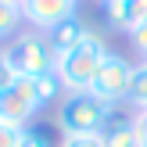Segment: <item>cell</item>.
<instances>
[{"label":"cell","mask_w":147,"mask_h":147,"mask_svg":"<svg viewBox=\"0 0 147 147\" xmlns=\"http://www.w3.org/2000/svg\"><path fill=\"white\" fill-rule=\"evenodd\" d=\"M111 54L104 43V36H97L90 29V36H86L79 47H72L68 54H57V79H61L65 93H90L93 79H97V68L100 61Z\"/></svg>","instance_id":"cell-1"},{"label":"cell","mask_w":147,"mask_h":147,"mask_svg":"<svg viewBox=\"0 0 147 147\" xmlns=\"http://www.w3.org/2000/svg\"><path fill=\"white\" fill-rule=\"evenodd\" d=\"M111 108L93 93H65L57 100V129L65 136H93L104 129Z\"/></svg>","instance_id":"cell-2"},{"label":"cell","mask_w":147,"mask_h":147,"mask_svg":"<svg viewBox=\"0 0 147 147\" xmlns=\"http://www.w3.org/2000/svg\"><path fill=\"white\" fill-rule=\"evenodd\" d=\"M4 50L14 61L18 76H25V79H40V76H47V72L57 68V50L50 47L47 32H40V29H29V32L11 36Z\"/></svg>","instance_id":"cell-3"},{"label":"cell","mask_w":147,"mask_h":147,"mask_svg":"<svg viewBox=\"0 0 147 147\" xmlns=\"http://www.w3.org/2000/svg\"><path fill=\"white\" fill-rule=\"evenodd\" d=\"M129 83H133V61L122 54H108L97 68V79H93L90 93L97 100H104L108 108H115V104L129 100Z\"/></svg>","instance_id":"cell-4"},{"label":"cell","mask_w":147,"mask_h":147,"mask_svg":"<svg viewBox=\"0 0 147 147\" xmlns=\"http://www.w3.org/2000/svg\"><path fill=\"white\" fill-rule=\"evenodd\" d=\"M40 97H36V86L32 79L22 76L14 86H7V90H0V122H11V126L18 129H29V122L36 119V111H40Z\"/></svg>","instance_id":"cell-5"},{"label":"cell","mask_w":147,"mask_h":147,"mask_svg":"<svg viewBox=\"0 0 147 147\" xmlns=\"http://www.w3.org/2000/svg\"><path fill=\"white\" fill-rule=\"evenodd\" d=\"M76 4L79 0H18L22 18H25L32 29H40V32H47V29H54L57 22L72 18V14H76Z\"/></svg>","instance_id":"cell-6"},{"label":"cell","mask_w":147,"mask_h":147,"mask_svg":"<svg viewBox=\"0 0 147 147\" xmlns=\"http://www.w3.org/2000/svg\"><path fill=\"white\" fill-rule=\"evenodd\" d=\"M104 147H136V111L129 104H115L100 129Z\"/></svg>","instance_id":"cell-7"},{"label":"cell","mask_w":147,"mask_h":147,"mask_svg":"<svg viewBox=\"0 0 147 147\" xmlns=\"http://www.w3.org/2000/svg\"><path fill=\"white\" fill-rule=\"evenodd\" d=\"M104 11H108V25L129 36L147 22V0H111L104 4Z\"/></svg>","instance_id":"cell-8"},{"label":"cell","mask_w":147,"mask_h":147,"mask_svg":"<svg viewBox=\"0 0 147 147\" xmlns=\"http://www.w3.org/2000/svg\"><path fill=\"white\" fill-rule=\"evenodd\" d=\"M90 36V29L83 25V18H65V22H57L54 29H47V40H50V47L57 50V54H68L72 47H79V43Z\"/></svg>","instance_id":"cell-9"},{"label":"cell","mask_w":147,"mask_h":147,"mask_svg":"<svg viewBox=\"0 0 147 147\" xmlns=\"http://www.w3.org/2000/svg\"><path fill=\"white\" fill-rule=\"evenodd\" d=\"M133 111H144L147 108V61L133 65V83H129V100H126Z\"/></svg>","instance_id":"cell-10"},{"label":"cell","mask_w":147,"mask_h":147,"mask_svg":"<svg viewBox=\"0 0 147 147\" xmlns=\"http://www.w3.org/2000/svg\"><path fill=\"white\" fill-rule=\"evenodd\" d=\"M22 7L18 0H0V40H11L18 36V25H22Z\"/></svg>","instance_id":"cell-11"},{"label":"cell","mask_w":147,"mask_h":147,"mask_svg":"<svg viewBox=\"0 0 147 147\" xmlns=\"http://www.w3.org/2000/svg\"><path fill=\"white\" fill-rule=\"evenodd\" d=\"M32 86H36V97H40V104H54V100H61V97H65V86H61V79H57V72H47V76L32 79Z\"/></svg>","instance_id":"cell-12"},{"label":"cell","mask_w":147,"mask_h":147,"mask_svg":"<svg viewBox=\"0 0 147 147\" xmlns=\"http://www.w3.org/2000/svg\"><path fill=\"white\" fill-rule=\"evenodd\" d=\"M18 79H22V76H18V68H14V61L7 57V50L0 47V90H7V86H14Z\"/></svg>","instance_id":"cell-13"},{"label":"cell","mask_w":147,"mask_h":147,"mask_svg":"<svg viewBox=\"0 0 147 147\" xmlns=\"http://www.w3.org/2000/svg\"><path fill=\"white\" fill-rule=\"evenodd\" d=\"M22 133H25V129L11 126V122H0V147H18L22 144Z\"/></svg>","instance_id":"cell-14"},{"label":"cell","mask_w":147,"mask_h":147,"mask_svg":"<svg viewBox=\"0 0 147 147\" xmlns=\"http://www.w3.org/2000/svg\"><path fill=\"white\" fill-rule=\"evenodd\" d=\"M18 147H54V144L47 140V133H43V129H25Z\"/></svg>","instance_id":"cell-15"},{"label":"cell","mask_w":147,"mask_h":147,"mask_svg":"<svg viewBox=\"0 0 147 147\" xmlns=\"http://www.w3.org/2000/svg\"><path fill=\"white\" fill-rule=\"evenodd\" d=\"M61 147H104V140H100V133H93V136H65Z\"/></svg>","instance_id":"cell-16"},{"label":"cell","mask_w":147,"mask_h":147,"mask_svg":"<svg viewBox=\"0 0 147 147\" xmlns=\"http://www.w3.org/2000/svg\"><path fill=\"white\" fill-rule=\"evenodd\" d=\"M129 43H133V50H136V54H140L144 61H147V22H144L140 29H136V32H129Z\"/></svg>","instance_id":"cell-17"},{"label":"cell","mask_w":147,"mask_h":147,"mask_svg":"<svg viewBox=\"0 0 147 147\" xmlns=\"http://www.w3.org/2000/svg\"><path fill=\"white\" fill-rule=\"evenodd\" d=\"M136 147H147V108L136 111Z\"/></svg>","instance_id":"cell-18"},{"label":"cell","mask_w":147,"mask_h":147,"mask_svg":"<svg viewBox=\"0 0 147 147\" xmlns=\"http://www.w3.org/2000/svg\"><path fill=\"white\" fill-rule=\"evenodd\" d=\"M100 4H111V0H100Z\"/></svg>","instance_id":"cell-19"}]
</instances>
